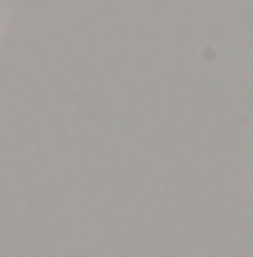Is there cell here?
<instances>
[{"label": "cell", "instance_id": "6da1fadb", "mask_svg": "<svg viewBox=\"0 0 253 257\" xmlns=\"http://www.w3.org/2000/svg\"><path fill=\"white\" fill-rule=\"evenodd\" d=\"M0 23H4V12H0Z\"/></svg>", "mask_w": 253, "mask_h": 257}]
</instances>
